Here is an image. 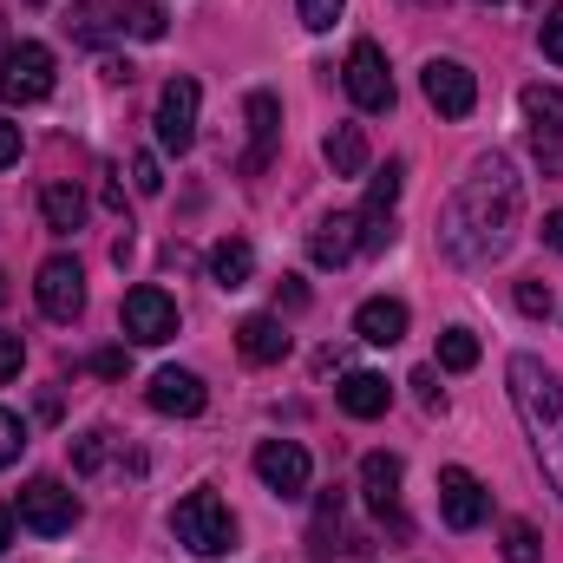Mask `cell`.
<instances>
[{
    "label": "cell",
    "mask_w": 563,
    "mask_h": 563,
    "mask_svg": "<svg viewBox=\"0 0 563 563\" xmlns=\"http://www.w3.org/2000/svg\"><path fill=\"white\" fill-rule=\"evenodd\" d=\"M170 531H177V544H184L190 558H223V551H236V518H230V505H223L217 492L177 498Z\"/></svg>",
    "instance_id": "obj_3"
},
{
    "label": "cell",
    "mask_w": 563,
    "mask_h": 563,
    "mask_svg": "<svg viewBox=\"0 0 563 563\" xmlns=\"http://www.w3.org/2000/svg\"><path fill=\"white\" fill-rule=\"evenodd\" d=\"M354 250H361V210H334V217H321V223L308 230V256H314L321 269H341Z\"/></svg>",
    "instance_id": "obj_16"
},
{
    "label": "cell",
    "mask_w": 563,
    "mask_h": 563,
    "mask_svg": "<svg viewBox=\"0 0 563 563\" xmlns=\"http://www.w3.org/2000/svg\"><path fill=\"white\" fill-rule=\"evenodd\" d=\"M420 86H426V106L439 119H472V106H478V73L465 59H426Z\"/></svg>",
    "instance_id": "obj_9"
},
{
    "label": "cell",
    "mask_w": 563,
    "mask_h": 563,
    "mask_svg": "<svg viewBox=\"0 0 563 563\" xmlns=\"http://www.w3.org/2000/svg\"><path fill=\"white\" fill-rule=\"evenodd\" d=\"M20 361H26V341H20V334H7V328H0V387H7V380H13V374H20Z\"/></svg>",
    "instance_id": "obj_34"
},
{
    "label": "cell",
    "mask_w": 563,
    "mask_h": 563,
    "mask_svg": "<svg viewBox=\"0 0 563 563\" xmlns=\"http://www.w3.org/2000/svg\"><path fill=\"white\" fill-rule=\"evenodd\" d=\"M106 20H112V13H99V7H79V13L66 20V33H73V40H86V46H99V40H112V26H106Z\"/></svg>",
    "instance_id": "obj_28"
},
{
    "label": "cell",
    "mask_w": 563,
    "mask_h": 563,
    "mask_svg": "<svg viewBox=\"0 0 563 563\" xmlns=\"http://www.w3.org/2000/svg\"><path fill=\"white\" fill-rule=\"evenodd\" d=\"M485 511H492L485 485H478L465 465H445V472H439V518H445L452 531H478V525H485Z\"/></svg>",
    "instance_id": "obj_13"
},
{
    "label": "cell",
    "mask_w": 563,
    "mask_h": 563,
    "mask_svg": "<svg viewBox=\"0 0 563 563\" xmlns=\"http://www.w3.org/2000/svg\"><path fill=\"white\" fill-rule=\"evenodd\" d=\"M518 308H525L531 321H544L558 301H551V288H544V282H518Z\"/></svg>",
    "instance_id": "obj_32"
},
{
    "label": "cell",
    "mask_w": 563,
    "mask_h": 563,
    "mask_svg": "<svg viewBox=\"0 0 563 563\" xmlns=\"http://www.w3.org/2000/svg\"><path fill=\"white\" fill-rule=\"evenodd\" d=\"M538 558H544V538H538L525 518H511V525H505V563H538Z\"/></svg>",
    "instance_id": "obj_26"
},
{
    "label": "cell",
    "mask_w": 563,
    "mask_h": 563,
    "mask_svg": "<svg viewBox=\"0 0 563 563\" xmlns=\"http://www.w3.org/2000/svg\"><path fill=\"white\" fill-rule=\"evenodd\" d=\"M144 400H151L157 413H170V420H197L210 394H203V380H197L190 367H157L151 387H144Z\"/></svg>",
    "instance_id": "obj_14"
},
{
    "label": "cell",
    "mask_w": 563,
    "mask_h": 563,
    "mask_svg": "<svg viewBox=\"0 0 563 563\" xmlns=\"http://www.w3.org/2000/svg\"><path fill=\"white\" fill-rule=\"evenodd\" d=\"M0 301H7V276H0Z\"/></svg>",
    "instance_id": "obj_39"
},
{
    "label": "cell",
    "mask_w": 563,
    "mask_h": 563,
    "mask_svg": "<svg viewBox=\"0 0 563 563\" xmlns=\"http://www.w3.org/2000/svg\"><path fill=\"white\" fill-rule=\"evenodd\" d=\"M7 164H20V125L0 112V170H7Z\"/></svg>",
    "instance_id": "obj_36"
},
{
    "label": "cell",
    "mask_w": 563,
    "mask_h": 563,
    "mask_svg": "<svg viewBox=\"0 0 563 563\" xmlns=\"http://www.w3.org/2000/svg\"><path fill=\"white\" fill-rule=\"evenodd\" d=\"M33 7H46V0H33Z\"/></svg>",
    "instance_id": "obj_40"
},
{
    "label": "cell",
    "mask_w": 563,
    "mask_h": 563,
    "mask_svg": "<svg viewBox=\"0 0 563 563\" xmlns=\"http://www.w3.org/2000/svg\"><path fill=\"white\" fill-rule=\"evenodd\" d=\"M361 498H367L374 518H394V531H407L400 525V459L394 452H367L361 459Z\"/></svg>",
    "instance_id": "obj_15"
},
{
    "label": "cell",
    "mask_w": 563,
    "mask_h": 563,
    "mask_svg": "<svg viewBox=\"0 0 563 563\" xmlns=\"http://www.w3.org/2000/svg\"><path fill=\"white\" fill-rule=\"evenodd\" d=\"M505 380H511V407L525 420V439L538 452V472L563 498V380H558V367H544L538 354H511Z\"/></svg>",
    "instance_id": "obj_2"
},
{
    "label": "cell",
    "mask_w": 563,
    "mask_h": 563,
    "mask_svg": "<svg viewBox=\"0 0 563 563\" xmlns=\"http://www.w3.org/2000/svg\"><path fill=\"white\" fill-rule=\"evenodd\" d=\"M119 321H125V341H139V347H164V341L177 334V301H170L157 282H139V288L125 295Z\"/></svg>",
    "instance_id": "obj_8"
},
{
    "label": "cell",
    "mask_w": 563,
    "mask_h": 563,
    "mask_svg": "<svg viewBox=\"0 0 563 563\" xmlns=\"http://www.w3.org/2000/svg\"><path fill=\"white\" fill-rule=\"evenodd\" d=\"M40 210H46V230H59V236H73L86 223V197L73 184H46L40 190Z\"/></svg>",
    "instance_id": "obj_22"
},
{
    "label": "cell",
    "mask_w": 563,
    "mask_h": 563,
    "mask_svg": "<svg viewBox=\"0 0 563 563\" xmlns=\"http://www.w3.org/2000/svg\"><path fill=\"white\" fill-rule=\"evenodd\" d=\"M197 106H203V92H197V79H170L164 92H157V112H151V125H157V144L164 151H190L197 144Z\"/></svg>",
    "instance_id": "obj_11"
},
{
    "label": "cell",
    "mask_w": 563,
    "mask_h": 563,
    "mask_svg": "<svg viewBox=\"0 0 563 563\" xmlns=\"http://www.w3.org/2000/svg\"><path fill=\"white\" fill-rule=\"evenodd\" d=\"M236 347H243V361H256V367H269L288 354V334H282L276 314H243L236 321Z\"/></svg>",
    "instance_id": "obj_20"
},
{
    "label": "cell",
    "mask_w": 563,
    "mask_h": 563,
    "mask_svg": "<svg viewBox=\"0 0 563 563\" xmlns=\"http://www.w3.org/2000/svg\"><path fill=\"white\" fill-rule=\"evenodd\" d=\"M243 119H250V151H243V170H263L282 132V99L276 92H250L243 99Z\"/></svg>",
    "instance_id": "obj_18"
},
{
    "label": "cell",
    "mask_w": 563,
    "mask_h": 563,
    "mask_svg": "<svg viewBox=\"0 0 563 563\" xmlns=\"http://www.w3.org/2000/svg\"><path fill=\"white\" fill-rule=\"evenodd\" d=\"M33 295H40L46 321H79V308H86V269H79V256H46L40 276H33Z\"/></svg>",
    "instance_id": "obj_10"
},
{
    "label": "cell",
    "mask_w": 563,
    "mask_h": 563,
    "mask_svg": "<svg viewBox=\"0 0 563 563\" xmlns=\"http://www.w3.org/2000/svg\"><path fill=\"white\" fill-rule=\"evenodd\" d=\"M7 544H13V511L0 505V551H7Z\"/></svg>",
    "instance_id": "obj_38"
},
{
    "label": "cell",
    "mask_w": 563,
    "mask_h": 563,
    "mask_svg": "<svg viewBox=\"0 0 563 563\" xmlns=\"http://www.w3.org/2000/svg\"><path fill=\"white\" fill-rule=\"evenodd\" d=\"M53 92V53L40 40H13L0 53V99L7 106H40Z\"/></svg>",
    "instance_id": "obj_5"
},
{
    "label": "cell",
    "mask_w": 563,
    "mask_h": 563,
    "mask_svg": "<svg viewBox=\"0 0 563 563\" xmlns=\"http://www.w3.org/2000/svg\"><path fill=\"white\" fill-rule=\"evenodd\" d=\"M544 243L563 256V210H551V217H544Z\"/></svg>",
    "instance_id": "obj_37"
},
{
    "label": "cell",
    "mask_w": 563,
    "mask_h": 563,
    "mask_svg": "<svg viewBox=\"0 0 563 563\" xmlns=\"http://www.w3.org/2000/svg\"><path fill=\"white\" fill-rule=\"evenodd\" d=\"M321 157L334 164V177H361V170H367V139H361V125H334L328 144H321Z\"/></svg>",
    "instance_id": "obj_23"
},
{
    "label": "cell",
    "mask_w": 563,
    "mask_h": 563,
    "mask_svg": "<svg viewBox=\"0 0 563 563\" xmlns=\"http://www.w3.org/2000/svg\"><path fill=\"white\" fill-rule=\"evenodd\" d=\"M20 525H26L33 538H66V531L79 525V498H73L59 478H26V492H20Z\"/></svg>",
    "instance_id": "obj_7"
},
{
    "label": "cell",
    "mask_w": 563,
    "mask_h": 563,
    "mask_svg": "<svg viewBox=\"0 0 563 563\" xmlns=\"http://www.w3.org/2000/svg\"><path fill=\"white\" fill-rule=\"evenodd\" d=\"M250 276H256V250H250L243 236H223V243L210 250V282H217V288H250Z\"/></svg>",
    "instance_id": "obj_21"
},
{
    "label": "cell",
    "mask_w": 563,
    "mask_h": 563,
    "mask_svg": "<svg viewBox=\"0 0 563 563\" xmlns=\"http://www.w3.org/2000/svg\"><path fill=\"white\" fill-rule=\"evenodd\" d=\"M341 7H347V0H295V13H301L308 33H328V26L341 20Z\"/></svg>",
    "instance_id": "obj_30"
},
{
    "label": "cell",
    "mask_w": 563,
    "mask_h": 563,
    "mask_svg": "<svg viewBox=\"0 0 563 563\" xmlns=\"http://www.w3.org/2000/svg\"><path fill=\"white\" fill-rule=\"evenodd\" d=\"M413 387H420V407H426V413H439V407H445V394H439V374H432V367H420V374H413Z\"/></svg>",
    "instance_id": "obj_35"
},
{
    "label": "cell",
    "mask_w": 563,
    "mask_h": 563,
    "mask_svg": "<svg viewBox=\"0 0 563 563\" xmlns=\"http://www.w3.org/2000/svg\"><path fill=\"white\" fill-rule=\"evenodd\" d=\"M106 459H112V432H86V439H73V465H79V472H106Z\"/></svg>",
    "instance_id": "obj_27"
},
{
    "label": "cell",
    "mask_w": 563,
    "mask_h": 563,
    "mask_svg": "<svg viewBox=\"0 0 563 563\" xmlns=\"http://www.w3.org/2000/svg\"><path fill=\"white\" fill-rule=\"evenodd\" d=\"M334 400H341L347 420H380V413L394 407V387H387L380 374H347V380L334 387Z\"/></svg>",
    "instance_id": "obj_19"
},
{
    "label": "cell",
    "mask_w": 563,
    "mask_h": 563,
    "mask_svg": "<svg viewBox=\"0 0 563 563\" xmlns=\"http://www.w3.org/2000/svg\"><path fill=\"white\" fill-rule=\"evenodd\" d=\"M485 7H492V0H485Z\"/></svg>",
    "instance_id": "obj_41"
},
{
    "label": "cell",
    "mask_w": 563,
    "mask_h": 563,
    "mask_svg": "<svg viewBox=\"0 0 563 563\" xmlns=\"http://www.w3.org/2000/svg\"><path fill=\"white\" fill-rule=\"evenodd\" d=\"M354 334H361L367 347H394V341H407V301H394V295H367V301L354 308Z\"/></svg>",
    "instance_id": "obj_17"
},
{
    "label": "cell",
    "mask_w": 563,
    "mask_h": 563,
    "mask_svg": "<svg viewBox=\"0 0 563 563\" xmlns=\"http://www.w3.org/2000/svg\"><path fill=\"white\" fill-rule=\"evenodd\" d=\"M341 79H347V99H354L361 112H394V73H387V53H380L374 40H354V46H347Z\"/></svg>",
    "instance_id": "obj_6"
},
{
    "label": "cell",
    "mask_w": 563,
    "mask_h": 563,
    "mask_svg": "<svg viewBox=\"0 0 563 563\" xmlns=\"http://www.w3.org/2000/svg\"><path fill=\"white\" fill-rule=\"evenodd\" d=\"M132 184H139V197H157V190H164V170H157V157H151V151L132 157Z\"/></svg>",
    "instance_id": "obj_33"
},
{
    "label": "cell",
    "mask_w": 563,
    "mask_h": 563,
    "mask_svg": "<svg viewBox=\"0 0 563 563\" xmlns=\"http://www.w3.org/2000/svg\"><path fill=\"white\" fill-rule=\"evenodd\" d=\"M119 26H125L132 40H164V7H157V0H125V7H119Z\"/></svg>",
    "instance_id": "obj_25"
},
{
    "label": "cell",
    "mask_w": 563,
    "mask_h": 563,
    "mask_svg": "<svg viewBox=\"0 0 563 563\" xmlns=\"http://www.w3.org/2000/svg\"><path fill=\"white\" fill-rule=\"evenodd\" d=\"M439 367L445 374H472L478 367V334L472 328H445L439 334Z\"/></svg>",
    "instance_id": "obj_24"
},
{
    "label": "cell",
    "mask_w": 563,
    "mask_h": 563,
    "mask_svg": "<svg viewBox=\"0 0 563 563\" xmlns=\"http://www.w3.org/2000/svg\"><path fill=\"white\" fill-rule=\"evenodd\" d=\"M20 452H26V420L0 407V472H7V465H13Z\"/></svg>",
    "instance_id": "obj_29"
},
{
    "label": "cell",
    "mask_w": 563,
    "mask_h": 563,
    "mask_svg": "<svg viewBox=\"0 0 563 563\" xmlns=\"http://www.w3.org/2000/svg\"><path fill=\"white\" fill-rule=\"evenodd\" d=\"M525 132L544 177H563V86H525Z\"/></svg>",
    "instance_id": "obj_4"
},
{
    "label": "cell",
    "mask_w": 563,
    "mask_h": 563,
    "mask_svg": "<svg viewBox=\"0 0 563 563\" xmlns=\"http://www.w3.org/2000/svg\"><path fill=\"white\" fill-rule=\"evenodd\" d=\"M538 46H544V59H551V66H563V0L538 20Z\"/></svg>",
    "instance_id": "obj_31"
},
{
    "label": "cell",
    "mask_w": 563,
    "mask_h": 563,
    "mask_svg": "<svg viewBox=\"0 0 563 563\" xmlns=\"http://www.w3.org/2000/svg\"><path fill=\"white\" fill-rule=\"evenodd\" d=\"M256 478H263L276 498H301L308 478H314V459H308L295 439H263V445H256Z\"/></svg>",
    "instance_id": "obj_12"
},
{
    "label": "cell",
    "mask_w": 563,
    "mask_h": 563,
    "mask_svg": "<svg viewBox=\"0 0 563 563\" xmlns=\"http://www.w3.org/2000/svg\"><path fill=\"white\" fill-rule=\"evenodd\" d=\"M518 217H525V177L505 151L472 157V170L459 177V190L439 210V250L459 269H492L511 243H518Z\"/></svg>",
    "instance_id": "obj_1"
}]
</instances>
